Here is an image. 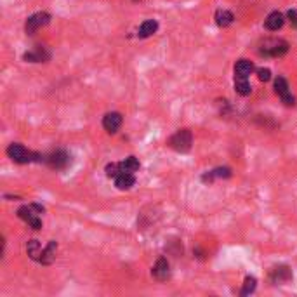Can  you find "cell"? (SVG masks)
I'll use <instances>...</instances> for the list:
<instances>
[{"instance_id":"obj_1","label":"cell","mask_w":297,"mask_h":297,"mask_svg":"<svg viewBox=\"0 0 297 297\" xmlns=\"http://www.w3.org/2000/svg\"><path fill=\"white\" fill-rule=\"evenodd\" d=\"M7 155H9L10 160L16 162V164H30V162H35V160H38V162L42 160V155L33 153V151H28L26 148L19 143L9 144Z\"/></svg>"},{"instance_id":"obj_2","label":"cell","mask_w":297,"mask_h":297,"mask_svg":"<svg viewBox=\"0 0 297 297\" xmlns=\"http://www.w3.org/2000/svg\"><path fill=\"white\" fill-rule=\"evenodd\" d=\"M45 208L42 205H23V207L17 210V215L19 219H23L24 222H28V226H31L33 229H40L42 228V219L38 214H42Z\"/></svg>"},{"instance_id":"obj_3","label":"cell","mask_w":297,"mask_h":297,"mask_svg":"<svg viewBox=\"0 0 297 297\" xmlns=\"http://www.w3.org/2000/svg\"><path fill=\"white\" fill-rule=\"evenodd\" d=\"M192 143H193V137H192V132H190L188 129L178 130V132H176L174 136L171 137V141H169V144H171L172 150L181 151V153H186V151H190V148H192Z\"/></svg>"},{"instance_id":"obj_4","label":"cell","mask_w":297,"mask_h":297,"mask_svg":"<svg viewBox=\"0 0 297 297\" xmlns=\"http://www.w3.org/2000/svg\"><path fill=\"white\" fill-rule=\"evenodd\" d=\"M289 51V44L285 40H266L261 49V54L273 56V58H280Z\"/></svg>"},{"instance_id":"obj_5","label":"cell","mask_w":297,"mask_h":297,"mask_svg":"<svg viewBox=\"0 0 297 297\" xmlns=\"http://www.w3.org/2000/svg\"><path fill=\"white\" fill-rule=\"evenodd\" d=\"M49 21H51V16L47 12H37L33 16H30L26 19V24H24V31L28 35H33L37 30H40L42 26H47Z\"/></svg>"},{"instance_id":"obj_6","label":"cell","mask_w":297,"mask_h":297,"mask_svg":"<svg viewBox=\"0 0 297 297\" xmlns=\"http://www.w3.org/2000/svg\"><path fill=\"white\" fill-rule=\"evenodd\" d=\"M45 162H47V165L51 169L59 171V169H65L66 165L70 164V155L66 153V151L59 150V151H54V153L49 155V157L45 158Z\"/></svg>"},{"instance_id":"obj_7","label":"cell","mask_w":297,"mask_h":297,"mask_svg":"<svg viewBox=\"0 0 297 297\" xmlns=\"http://www.w3.org/2000/svg\"><path fill=\"white\" fill-rule=\"evenodd\" d=\"M275 93L282 98V101H284L287 106H292L296 102V99L292 98V94H291V89H289L287 80L282 79V77H278V79L275 80Z\"/></svg>"},{"instance_id":"obj_8","label":"cell","mask_w":297,"mask_h":297,"mask_svg":"<svg viewBox=\"0 0 297 297\" xmlns=\"http://www.w3.org/2000/svg\"><path fill=\"white\" fill-rule=\"evenodd\" d=\"M120 125H122V115L116 111H111V113H106L104 118H102V127H104V130H108V132H116V130L120 129Z\"/></svg>"},{"instance_id":"obj_9","label":"cell","mask_w":297,"mask_h":297,"mask_svg":"<svg viewBox=\"0 0 297 297\" xmlns=\"http://www.w3.org/2000/svg\"><path fill=\"white\" fill-rule=\"evenodd\" d=\"M169 273H171V270H169V261L165 259V257H160V259L157 261V264L153 266V270H151V275H153L157 280L164 282L169 278Z\"/></svg>"},{"instance_id":"obj_10","label":"cell","mask_w":297,"mask_h":297,"mask_svg":"<svg viewBox=\"0 0 297 297\" xmlns=\"http://www.w3.org/2000/svg\"><path fill=\"white\" fill-rule=\"evenodd\" d=\"M284 23H285L284 14L278 12V10H275V12H271L270 16L266 17V21H264V26H266L270 31H278L282 26H284Z\"/></svg>"},{"instance_id":"obj_11","label":"cell","mask_w":297,"mask_h":297,"mask_svg":"<svg viewBox=\"0 0 297 297\" xmlns=\"http://www.w3.org/2000/svg\"><path fill=\"white\" fill-rule=\"evenodd\" d=\"M134 185H136V178H134L132 172H120L115 178V186L122 192L123 190H130Z\"/></svg>"},{"instance_id":"obj_12","label":"cell","mask_w":297,"mask_h":297,"mask_svg":"<svg viewBox=\"0 0 297 297\" xmlns=\"http://www.w3.org/2000/svg\"><path fill=\"white\" fill-rule=\"evenodd\" d=\"M157 30H158L157 21H155V19H146L139 26V30H137V37H139V38H148V37H151L153 33H157Z\"/></svg>"},{"instance_id":"obj_13","label":"cell","mask_w":297,"mask_h":297,"mask_svg":"<svg viewBox=\"0 0 297 297\" xmlns=\"http://www.w3.org/2000/svg\"><path fill=\"white\" fill-rule=\"evenodd\" d=\"M254 70H256V68H254L252 61H249V59H240V61L235 65V75L247 79L249 75H252Z\"/></svg>"},{"instance_id":"obj_14","label":"cell","mask_w":297,"mask_h":297,"mask_svg":"<svg viewBox=\"0 0 297 297\" xmlns=\"http://www.w3.org/2000/svg\"><path fill=\"white\" fill-rule=\"evenodd\" d=\"M56 250H58V243H56L54 240H51V242L47 243V247L42 250L40 263L42 264H51L52 261H54V257H56Z\"/></svg>"},{"instance_id":"obj_15","label":"cell","mask_w":297,"mask_h":297,"mask_svg":"<svg viewBox=\"0 0 297 297\" xmlns=\"http://www.w3.org/2000/svg\"><path fill=\"white\" fill-rule=\"evenodd\" d=\"M233 19H235V16L226 9H219L217 12H215V23H217L221 28L229 26V24L233 23Z\"/></svg>"},{"instance_id":"obj_16","label":"cell","mask_w":297,"mask_h":297,"mask_svg":"<svg viewBox=\"0 0 297 297\" xmlns=\"http://www.w3.org/2000/svg\"><path fill=\"white\" fill-rule=\"evenodd\" d=\"M235 91L240 96H249L252 93V86L249 84V80L243 77H235Z\"/></svg>"},{"instance_id":"obj_17","label":"cell","mask_w":297,"mask_h":297,"mask_svg":"<svg viewBox=\"0 0 297 297\" xmlns=\"http://www.w3.org/2000/svg\"><path fill=\"white\" fill-rule=\"evenodd\" d=\"M23 58H24V61L40 63V61H45V59H49V52H44V49H40V45H38V49H35L33 52H26Z\"/></svg>"},{"instance_id":"obj_18","label":"cell","mask_w":297,"mask_h":297,"mask_svg":"<svg viewBox=\"0 0 297 297\" xmlns=\"http://www.w3.org/2000/svg\"><path fill=\"white\" fill-rule=\"evenodd\" d=\"M26 252H28V256H30L31 259H33V261H38V263H40L42 247H40V242H38V240H30V242H28Z\"/></svg>"},{"instance_id":"obj_19","label":"cell","mask_w":297,"mask_h":297,"mask_svg":"<svg viewBox=\"0 0 297 297\" xmlns=\"http://www.w3.org/2000/svg\"><path fill=\"white\" fill-rule=\"evenodd\" d=\"M271 277H273V282H277V284H282V282L291 280L292 273L289 271L287 266H280V268H275L273 273H271Z\"/></svg>"},{"instance_id":"obj_20","label":"cell","mask_w":297,"mask_h":297,"mask_svg":"<svg viewBox=\"0 0 297 297\" xmlns=\"http://www.w3.org/2000/svg\"><path fill=\"white\" fill-rule=\"evenodd\" d=\"M120 167H122V172H136L139 171V160L136 157H127L123 162H120Z\"/></svg>"},{"instance_id":"obj_21","label":"cell","mask_w":297,"mask_h":297,"mask_svg":"<svg viewBox=\"0 0 297 297\" xmlns=\"http://www.w3.org/2000/svg\"><path fill=\"white\" fill-rule=\"evenodd\" d=\"M254 291H256V278H252V277L245 278V284H243V289H242V296H249V294H252Z\"/></svg>"},{"instance_id":"obj_22","label":"cell","mask_w":297,"mask_h":297,"mask_svg":"<svg viewBox=\"0 0 297 297\" xmlns=\"http://www.w3.org/2000/svg\"><path fill=\"white\" fill-rule=\"evenodd\" d=\"M120 172H122L120 164H108L106 165V176H108V178H116Z\"/></svg>"},{"instance_id":"obj_23","label":"cell","mask_w":297,"mask_h":297,"mask_svg":"<svg viewBox=\"0 0 297 297\" xmlns=\"http://www.w3.org/2000/svg\"><path fill=\"white\" fill-rule=\"evenodd\" d=\"M257 79H259L261 82H268V80L271 79V72L268 68H259L257 70Z\"/></svg>"},{"instance_id":"obj_24","label":"cell","mask_w":297,"mask_h":297,"mask_svg":"<svg viewBox=\"0 0 297 297\" xmlns=\"http://www.w3.org/2000/svg\"><path fill=\"white\" fill-rule=\"evenodd\" d=\"M287 17H289V19H291V23L294 24V26H297V12H296L294 9L289 10V12H287Z\"/></svg>"}]
</instances>
